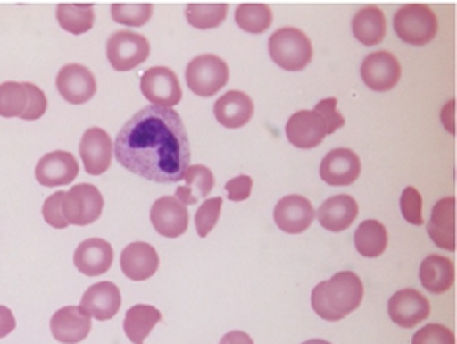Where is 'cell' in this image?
<instances>
[{"label": "cell", "instance_id": "1", "mask_svg": "<svg viewBox=\"0 0 457 344\" xmlns=\"http://www.w3.org/2000/svg\"><path fill=\"white\" fill-rule=\"evenodd\" d=\"M113 155L127 171L146 181H181L190 167V143L181 116L172 108H141L120 130Z\"/></svg>", "mask_w": 457, "mask_h": 344}, {"label": "cell", "instance_id": "2", "mask_svg": "<svg viewBox=\"0 0 457 344\" xmlns=\"http://www.w3.org/2000/svg\"><path fill=\"white\" fill-rule=\"evenodd\" d=\"M364 298V286L353 272H338L315 286L312 308L324 321H340L355 312Z\"/></svg>", "mask_w": 457, "mask_h": 344}, {"label": "cell", "instance_id": "3", "mask_svg": "<svg viewBox=\"0 0 457 344\" xmlns=\"http://www.w3.org/2000/svg\"><path fill=\"white\" fill-rule=\"evenodd\" d=\"M270 55L280 68L300 71L312 63L313 46L302 29L280 28L270 37Z\"/></svg>", "mask_w": 457, "mask_h": 344}, {"label": "cell", "instance_id": "4", "mask_svg": "<svg viewBox=\"0 0 457 344\" xmlns=\"http://www.w3.org/2000/svg\"><path fill=\"white\" fill-rule=\"evenodd\" d=\"M394 29L401 41L411 46H425L437 35L439 22L432 8L425 4H408L397 10Z\"/></svg>", "mask_w": 457, "mask_h": 344}, {"label": "cell", "instance_id": "5", "mask_svg": "<svg viewBox=\"0 0 457 344\" xmlns=\"http://www.w3.org/2000/svg\"><path fill=\"white\" fill-rule=\"evenodd\" d=\"M185 81L193 94L200 97H211L227 85L228 66L218 55H200L187 64Z\"/></svg>", "mask_w": 457, "mask_h": 344}, {"label": "cell", "instance_id": "6", "mask_svg": "<svg viewBox=\"0 0 457 344\" xmlns=\"http://www.w3.org/2000/svg\"><path fill=\"white\" fill-rule=\"evenodd\" d=\"M150 55V43L146 37L123 29L110 35L106 43V57L113 70L130 71L143 64Z\"/></svg>", "mask_w": 457, "mask_h": 344}, {"label": "cell", "instance_id": "7", "mask_svg": "<svg viewBox=\"0 0 457 344\" xmlns=\"http://www.w3.org/2000/svg\"><path fill=\"white\" fill-rule=\"evenodd\" d=\"M104 207L103 195L92 183H79L66 190L62 200V213L71 225H90L94 223Z\"/></svg>", "mask_w": 457, "mask_h": 344}, {"label": "cell", "instance_id": "8", "mask_svg": "<svg viewBox=\"0 0 457 344\" xmlns=\"http://www.w3.org/2000/svg\"><path fill=\"white\" fill-rule=\"evenodd\" d=\"M141 94L152 105L162 108L176 106L183 96L178 75L167 66L148 68L141 75Z\"/></svg>", "mask_w": 457, "mask_h": 344}, {"label": "cell", "instance_id": "9", "mask_svg": "<svg viewBox=\"0 0 457 344\" xmlns=\"http://www.w3.org/2000/svg\"><path fill=\"white\" fill-rule=\"evenodd\" d=\"M361 78L368 88L388 92L395 88L401 80V64L390 52H373L361 66Z\"/></svg>", "mask_w": 457, "mask_h": 344}, {"label": "cell", "instance_id": "10", "mask_svg": "<svg viewBox=\"0 0 457 344\" xmlns=\"http://www.w3.org/2000/svg\"><path fill=\"white\" fill-rule=\"evenodd\" d=\"M57 90L64 101L71 105L88 103L97 90V83L94 73L83 64H66L57 73Z\"/></svg>", "mask_w": 457, "mask_h": 344}, {"label": "cell", "instance_id": "11", "mask_svg": "<svg viewBox=\"0 0 457 344\" xmlns=\"http://www.w3.org/2000/svg\"><path fill=\"white\" fill-rule=\"evenodd\" d=\"M50 330L61 344H78L85 340L92 330V317L81 306H64L52 315Z\"/></svg>", "mask_w": 457, "mask_h": 344}, {"label": "cell", "instance_id": "12", "mask_svg": "<svg viewBox=\"0 0 457 344\" xmlns=\"http://www.w3.org/2000/svg\"><path fill=\"white\" fill-rule=\"evenodd\" d=\"M286 136L296 148H315L328 136V125L315 110H300L289 118Z\"/></svg>", "mask_w": 457, "mask_h": 344}, {"label": "cell", "instance_id": "13", "mask_svg": "<svg viewBox=\"0 0 457 344\" xmlns=\"http://www.w3.org/2000/svg\"><path fill=\"white\" fill-rule=\"evenodd\" d=\"M388 315L401 328H413L430 317V302L417 289H401L388 300Z\"/></svg>", "mask_w": 457, "mask_h": 344}, {"label": "cell", "instance_id": "14", "mask_svg": "<svg viewBox=\"0 0 457 344\" xmlns=\"http://www.w3.org/2000/svg\"><path fill=\"white\" fill-rule=\"evenodd\" d=\"M150 222L162 237L178 239L188 227L187 206H183L176 197H163L152 206Z\"/></svg>", "mask_w": 457, "mask_h": 344}, {"label": "cell", "instance_id": "15", "mask_svg": "<svg viewBox=\"0 0 457 344\" xmlns=\"http://www.w3.org/2000/svg\"><path fill=\"white\" fill-rule=\"evenodd\" d=\"M79 174V164L66 150H55L45 155L35 167V178L45 187H59L73 183Z\"/></svg>", "mask_w": 457, "mask_h": 344}, {"label": "cell", "instance_id": "16", "mask_svg": "<svg viewBox=\"0 0 457 344\" xmlns=\"http://www.w3.org/2000/svg\"><path fill=\"white\" fill-rule=\"evenodd\" d=\"M79 155L85 164V169L92 176H99L108 171L113 158V141L103 129H88L83 134Z\"/></svg>", "mask_w": 457, "mask_h": 344}, {"label": "cell", "instance_id": "17", "mask_svg": "<svg viewBox=\"0 0 457 344\" xmlns=\"http://www.w3.org/2000/svg\"><path fill=\"white\" fill-rule=\"evenodd\" d=\"M275 223L284 233L298 235L312 227L315 220V209L312 202L303 197L291 195L282 198L275 207Z\"/></svg>", "mask_w": 457, "mask_h": 344}, {"label": "cell", "instance_id": "18", "mask_svg": "<svg viewBox=\"0 0 457 344\" xmlns=\"http://www.w3.org/2000/svg\"><path fill=\"white\" fill-rule=\"evenodd\" d=\"M361 174V160L350 148L329 150L320 164V178L328 185H352Z\"/></svg>", "mask_w": 457, "mask_h": 344}, {"label": "cell", "instance_id": "19", "mask_svg": "<svg viewBox=\"0 0 457 344\" xmlns=\"http://www.w3.org/2000/svg\"><path fill=\"white\" fill-rule=\"evenodd\" d=\"M81 308L88 312L92 319L110 321L118 315L121 308V291L113 282H97L85 291Z\"/></svg>", "mask_w": 457, "mask_h": 344}, {"label": "cell", "instance_id": "20", "mask_svg": "<svg viewBox=\"0 0 457 344\" xmlns=\"http://www.w3.org/2000/svg\"><path fill=\"white\" fill-rule=\"evenodd\" d=\"M160 267L158 251L146 242H132L121 253V270L136 282L154 277Z\"/></svg>", "mask_w": 457, "mask_h": 344}, {"label": "cell", "instance_id": "21", "mask_svg": "<svg viewBox=\"0 0 457 344\" xmlns=\"http://www.w3.org/2000/svg\"><path fill=\"white\" fill-rule=\"evenodd\" d=\"M113 262V249L103 239H88L75 249L73 264L87 277H99L106 273Z\"/></svg>", "mask_w": 457, "mask_h": 344}, {"label": "cell", "instance_id": "22", "mask_svg": "<svg viewBox=\"0 0 457 344\" xmlns=\"http://www.w3.org/2000/svg\"><path fill=\"white\" fill-rule=\"evenodd\" d=\"M253 99L240 90L227 92L214 103V116L218 123L225 129H240L247 125L253 118Z\"/></svg>", "mask_w": 457, "mask_h": 344}, {"label": "cell", "instance_id": "23", "mask_svg": "<svg viewBox=\"0 0 457 344\" xmlns=\"http://www.w3.org/2000/svg\"><path fill=\"white\" fill-rule=\"evenodd\" d=\"M427 231L437 248L455 251V198L446 197L434 206Z\"/></svg>", "mask_w": 457, "mask_h": 344}, {"label": "cell", "instance_id": "24", "mask_svg": "<svg viewBox=\"0 0 457 344\" xmlns=\"http://www.w3.org/2000/svg\"><path fill=\"white\" fill-rule=\"evenodd\" d=\"M315 214L320 225L326 227L328 231L338 233V231H345V229H348L355 222L359 214V206L355 198L348 195H338V197L328 198Z\"/></svg>", "mask_w": 457, "mask_h": 344}, {"label": "cell", "instance_id": "25", "mask_svg": "<svg viewBox=\"0 0 457 344\" xmlns=\"http://www.w3.org/2000/svg\"><path fill=\"white\" fill-rule=\"evenodd\" d=\"M183 181L185 183L176 189V198L183 206H195L211 195L214 187V174L205 165H190Z\"/></svg>", "mask_w": 457, "mask_h": 344}, {"label": "cell", "instance_id": "26", "mask_svg": "<svg viewBox=\"0 0 457 344\" xmlns=\"http://www.w3.org/2000/svg\"><path fill=\"white\" fill-rule=\"evenodd\" d=\"M352 29L359 43H362L364 46H377L386 37V17L380 8H362L355 13Z\"/></svg>", "mask_w": 457, "mask_h": 344}, {"label": "cell", "instance_id": "27", "mask_svg": "<svg viewBox=\"0 0 457 344\" xmlns=\"http://www.w3.org/2000/svg\"><path fill=\"white\" fill-rule=\"evenodd\" d=\"M419 279H421V284L425 286V289L439 295V293L448 291L453 286L455 267L450 258L439 256V255H430L421 264Z\"/></svg>", "mask_w": 457, "mask_h": 344}, {"label": "cell", "instance_id": "28", "mask_svg": "<svg viewBox=\"0 0 457 344\" xmlns=\"http://www.w3.org/2000/svg\"><path fill=\"white\" fill-rule=\"evenodd\" d=\"M162 321V312L154 306L136 304L127 312L123 330L132 344H145L150 331Z\"/></svg>", "mask_w": 457, "mask_h": 344}, {"label": "cell", "instance_id": "29", "mask_svg": "<svg viewBox=\"0 0 457 344\" xmlns=\"http://www.w3.org/2000/svg\"><path fill=\"white\" fill-rule=\"evenodd\" d=\"M355 248L366 258H377L388 248L386 227L377 220H364L355 231Z\"/></svg>", "mask_w": 457, "mask_h": 344}, {"label": "cell", "instance_id": "30", "mask_svg": "<svg viewBox=\"0 0 457 344\" xmlns=\"http://www.w3.org/2000/svg\"><path fill=\"white\" fill-rule=\"evenodd\" d=\"M59 26L73 35L88 33L94 28L96 13L92 4H59L57 6Z\"/></svg>", "mask_w": 457, "mask_h": 344}, {"label": "cell", "instance_id": "31", "mask_svg": "<svg viewBox=\"0 0 457 344\" xmlns=\"http://www.w3.org/2000/svg\"><path fill=\"white\" fill-rule=\"evenodd\" d=\"M237 24L247 33H263L273 24V12L265 4H242L235 13Z\"/></svg>", "mask_w": 457, "mask_h": 344}, {"label": "cell", "instance_id": "32", "mask_svg": "<svg viewBox=\"0 0 457 344\" xmlns=\"http://www.w3.org/2000/svg\"><path fill=\"white\" fill-rule=\"evenodd\" d=\"M28 92L24 83L6 81L0 85V116L3 118H21L26 110Z\"/></svg>", "mask_w": 457, "mask_h": 344}, {"label": "cell", "instance_id": "33", "mask_svg": "<svg viewBox=\"0 0 457 344\" xmlns=\"http://www.w3.org/2000/svg\"><path fill=\"white\" fill-rule=\"evenodd\" d=\"M227 10V4H188L185 8V17L190 26L198 29H212L225 21Z\"/></svg>", "mask_w": 457, "mask_h": 344}, {"label": "cell", "instance_id": "34", "mask_svg": "<svg viewBox=\"0 0 457 344\" xmlns=\"http://www.w3.org/2000/svg\"><path fill=\"white\" fill-rule=\"evenodd\" d=\"M110 12L116 22L139 28L150 21L152 4H112Z\"/></svg>", "mask_w": 457, "mask_h": 344}, {"label": "cell", "instance_id": "35", "mask_svg": "<svg viewBox=\"0 0 457 344\" xmlns=\"http://www.w3.org/2000/svg\"><path fill=\"white\" fill-rule=\"evenodd\" d=\"M221 204H223V198H209L200 206L195 223H196V231L202 239H205L216 227L221 213Z\"/></svg>", "mask_w": 457, "mask_h": 344}, {"label": "cell", "instance_id": "36", "mask_svg": "<svg viewBox=\"0 0 457 344\" xmlns=\"http://www.w3.org/2000/svg\"><path fill=\"white\" fill-rule=\"evenodd\" d=\"M401 213L411 225H423V197L415 187H406L401 195Z\"/></svg>", "mask_w": 457, "mask_h": 344}, {"label": "cell", "instance_id": "37", "mask_svg": "<svg viewBox=\"0 0 457 344\" xmlns=\"http://www.w3.org/2000/svg\"><path fill=\"white\" fill-rule=\"evenodd\" d=\"M24 87L28 92V103H26V110L22 112L21 120H24V122L41 120L48 108L46 94L33 83H24Z\"/></svg>", "mask_w": 457, "mask_h": 344}, {"label": "cell", "instance_id": "38", "mask_svg": "<svg viewBox=\"0 0 457 344\" xmlns=\"http://www.w3.org/2000/svg\"><path fill=\"white\" fill-rule=\"evenodd\" d=\"M411 344H455V335L443 324H427L411 337Z\"/></svg>", "mask_w": 457, "mask_h": 344}, {"label": "cell", "instance_id": "39", "mask_svg": "<svg viewBox=\"0 0 457 344\" xmlns=\"http://www.w3.org/2000/svg\"><path fill=\"white\" fill-rule=\"evenodd\" d=\"M64 190H59V193H54L43 206V218L48 225L55 227V229H64L70 223L64 218L62 213V200H64Z\"/></svg>", "mask_w": 457, "mask_h": 344}, {"label": "cell", "instance_id": "40", "mask_svg": "<svg viewBox=\"0 0 457 344\" xmlns=\"http://www.w3.org/2000/svg\"><path fill=\"white\" fill-rule=\"evenodd\" d=\"M317 113H320L322 120L326 122L328 125V134H333L337 132L338 129H342L346 125V120L340 116L338 110H337V99L335 97H328V99H322L320 103H317V106L313 108Z\"/></svg>", "mask_w": 457, "mask_h": 344}, {"label": "cell", "instance_id": "41", "mask_svg": "<svg viewBox=\"0 0 457 344\" xmlns=\"http://www.w3.org/2000/svg\"><path fill=\"white\" fill-rule=\"evenodd\" d=\"M227 198L231 202H244L251 197L253 190V178L251 176H237L225 183Z\"/></svg>", "mask_w": 457, "mask_h": 344}, {"label": "cell", "instance_id": "42", "mask_svg": "<svg viewBox=\"0 0 457 344\" xmlns=\"http://www.w3.org/2000/svg\"><path fill=\"white\" fill-rule=\"evenodd\" d=\"M17 328L15 315L6 306H0V339L8 337Z\"/></svg>", "mask_w": 457, "mask_h": 344}, {"label": "cell", "instance_id": "43", "mask_svg": "<svg viewBox=\"0 0 457 344\" xmlns=\"http://www.w3.org/2000/svg\"><path fill=\"white\" fill-rule=\"evenodd\" d=\"M443 125L450 134H455V101H448L441 112Z\"/></svg>", "mask_w": 457, "mask_h": 344}, {"label": "cell", "instance_id": "44", "mask_svg": "<svg viewBox=\"0 0 457 344\" xmlns=\"http://www.w3.org/2000/svg\"><path fill=\"white\" fill-rule=\"evenodd\" d=\"M220 344H254L253 339L245 331H228L221 337Z\"/></svg>", "mask_w": 457, "mask_h": 344}, {"label": "cell", "instance_id": "45", "mask_svg": "<svg viewBox=\"0 0 457 344\" xmlns=\"http://www.w3.org/2000/svg\"><path fill=\"white\" fill-rule=\"evenodd\" d=\"M302 344H331V342H328V340H322V339H310V340L302 342Z\"/></svg>", "mask_w": 457, "mask_h": 344}]
</instances>
